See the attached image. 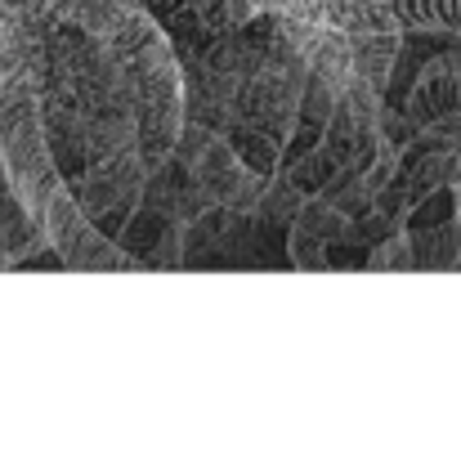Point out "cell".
Returning <instances> with one entry per match:
<instances>
[{
    "label": "cell",
    "mask_w": 461,
    "mask_h": 457,
    "mask_svg": "<svg viewBox=\"0 0 461 457\" xmlns=\"http://www.w3.org/2000/svg\"><path fill=\"white\" fill-rule=\"evenodd\" d=\"M0 161H5V179L14 197L41 224L50 197L63 188V170L45 135V95L36 77L0 81Z\"/></svg>",
    "instance_id": "cell-1"
},
{
    "label": "cell",
    "mask_w": 461,
    "mask_h": 457,
    "mask_svg": "<svg viewBox=\"0 0 461 457\" xmlns=\"http://www.w3.org/2000/svg\"><path fill=\"white\" fill-rule=\"evenodd\" d=\"M41 229H45V247H50V251L59 256V265H68V270H86V274L140 270V260L126 256L122 242H113V238H104V233L95 229V220L86 215L81 197H77L68 184L50 197V206H45V215H41Z\"/></svg>",
    "instance_id": "cell-2"
},
{
    "label": "cell",
    "mask_w": 461,
    "mask_h": 457,
    "mask_svg": "<svg viewBox=\"0 0 461 457\" xmlns=\"http://www.w3.org/2000/svg\"><path fill=\"white\" fill-rule=\"evenodd\" d=\"M149 184V161L140 157V149L113 152V157H99L90 170H86V184H81V206L90 220L99 215H113L117 206H131Z\"/></svg>",
    "instance_id": "cell-3"
},
{
    "label": "cell",
    "mask_w": 461,
    "mask_h": 457,
    "mask_svg": "<svg viewBox=\"0 0 461 457\" xmlns=\"http://www.w3.org/2000/svg\"><path fill=\"white\" fill-rule=\"evenodd\" d=\"M108 54H113V63L131 77V81H140L149 68H157L161 59H170L175 50H170V41H166V32L157 27L153 18H149V9H140L135 0L126 5V14L117 18V27L108 32Z\"/></svg>",
    "instance_id": "cell-4"
},
{
    "label": "cell",
    "mask_w": 461,
    "mask_h": 457,
    "mask_svg": "<svg viewBox=\"0 0 461 457\" xmlns=\"http://www.w3.org/2000/svg\"><path fill=\"white\" fill-rule=\"evenodd\" d=\"M354 229V220L331 206L322 193L305 197L301 215L292 220V265L296 270H322L327 265V242H345Z\"/></svg>",
    "instance_id": "cell-5"
},
{
    "label": "cell",
    "mask_w": 461,
    "mask_h": 457,
    "mask_svg": "<svg viewBox=\"0 0 461 457\" xmlns=\"http://www.w3.org/2000/svg\"><path fill=\"white\" fill-rule=\"evenodd\" d=\"M188 170H193V184L202 188V197L215 202V206H229L238 197V188L247 184V175H251L242 152L233 149L229 140H220V135H211V144L188 161Z\"/></svg>",
    "instance_id": "cell-6"
},
{
    "label": "cell",
    "mask_w": 461,
    "mask_h": 457,
    "mask_svg": "<svg viewBox=\"0 0 461 457\" xmlns=\"http://www.w3.org/2000/svg\"><path fill=\"white\" fill-rule=\"evenodd\" d=\"M322 23L345 32V36H367V32H403L399 14L390 0H322Z\"/></svg>",
    "instance_id": "cell-7"
},
{
    "label": "cell",
    "mask_w": 461,
    "mask_h": 457,
    "mask_svg": "<svg viewBox=\"0 0 461 457\" xmlns=\"http://www.w3.org/2000/svg\"><path fill=\"white\" fill-rule=\"evenodd\" d=\"M399 45H403V32H367V36H349V50H354V77L385 90L390 77H394V63H399Z\"/></svg>",
    "instance_id": "cell-8"
},
{
    "label": "cell",
    "mask_w": 461,
    "mask_h": 457,
    "mask_svg": "<svg viewBox=\"0 0 461 457\" xmlns=\"http://www.w3.org/2000/svg\"><path fill=\"white\" fill-rule=\"evenodd\" d=\"M412 251H417V265H421V270H453V265H461L457 220H444V224L417 233V238H412Z\"/></svg>",
    "instance_id": "cell-9"
},
{
    "label": "cell",
    "mask_w": 461,
    "mask_h": 457,
    "mask_svg": "<svg viewBox=\"0 0 461 457\" xmlns=\"http://www.w3.org/2000/svg\"><path fill=\"white\" fill-rule=\"evenodd\" d=\"M403 27L426 32H457L461 36V0H390Z\"/></svg>",
    "instance_id": "cell-10"
},
{
    "label": "cell",
    "mask_w": 461,
    "mask_h": 457,
    "mask_svg": "<svg viewBox=\"0 0 461 457\" xmlns=\"http://www.w3.org/2000/svg\"><path fill=\"white\" fill-rule=\"evenodd\" d=\"M305 188L292 179V175H283V179H274L269 188H265V197H260V220H269V224H287L292 229V220L301 215V206H305Z\"/></svg>",
    "instance_id": "cell-11"
},
{
    "label": "cell",
    "mask_w": 461,
    "mask_h": 457,
    "mask_svg": "<svg viewBox=\"0 0 461 457\" xmlns=\"http://www.w3.org/2000/svg\"><path fill=\"white\" fill-rule=\"evenodd\" d=\"M372 274H390V270H417V251H412V233H390L372 247L367 256Z\"/></svg>",
    "instance_id": "cell-12"
},
{
    "label": "cell",
    "mask_w": 461,
    "mask_h": 457,
    "mask_svg": "<svg viewBox=\"0 0 461 457\" xmlns=\"http://www.w3.org/2000/svg\"><path fill=\"white\" fill-rule=\"evenodd\" d=\"M260 5V14H287V18H313V23H322V0H256Z\"/></svg>",
    "instance_id": "cell-13"
},
{
    "label": "cell",
    "mask_w": 461,
    "mask_h": 457,
    "mask_svg": "<svg viewBox=\"0 0 461 457\" xmlns=\"http://www.w3.org/2000/svg\"><path fill=\"white\" fill-rule=\"evenodd\" d=\"M9 265H14V260H9V251L0 247V270H9Z\"/></svg>",
    "instance_id": "cell-14"
}]
</instances>
